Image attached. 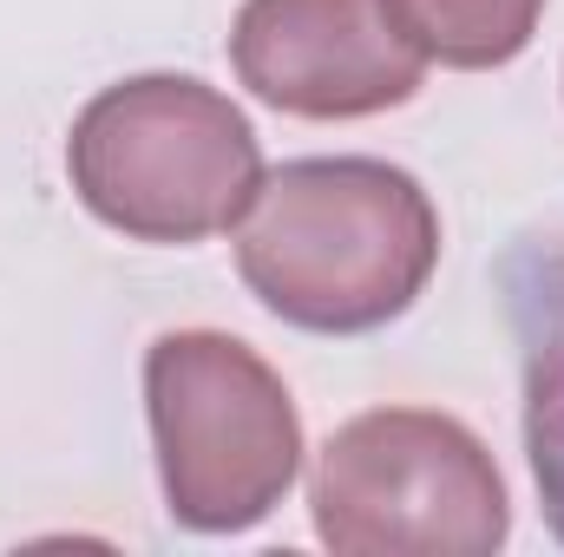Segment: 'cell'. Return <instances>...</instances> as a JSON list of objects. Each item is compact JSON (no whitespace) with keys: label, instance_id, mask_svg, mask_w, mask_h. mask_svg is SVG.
I'll return each mask as SVG.
<instances>
[{"label":"cell","instance_id":"1","mask_svg":"<svg viewBox=\"0 0 564 557\" xmlns=\"http://www.w3.org/2000/svg\"><path fill=\"white\" fill-rule=\"evenodd\" d=\"M440 263V210L401 164L295 157L237 223L250 295L308 335H368L414 308Z\"/></svg>","mask_w":564,"mask_h":557},{"label":"cell","instance_id":"2","mask_svg":"<svg viewBox=\"0 0 564 557\" xmlns=\"http://www.w3.org/2000/svg\"><path fill=\"white\" fill-rule=\"evenodd\" d=\"M66 171L106 230L139 243H204L243 223L263 184V151L217 86L144 73L106 86L73 119Z\"/></svg>","mask_w":564,"mask_h":557},{"label":"cell","instance_id":"3","mask_svg":"<svg viewBox=\"0 0 564 557\" xmlns=\"http://www.w3.org/2000/svg\"><path fill=\"white\" fill-rule=\"evenodd\" d=\"M144 407L164 505L184 532H250L302 472V419L282 374L237 335L177 328L144 354Z\"/></svg>","mask_w":564,"mask_h":557},{"label":"cell","instance_id":"4","mask_svg":"<svg viewBox=\"0 0 564 557\" xmlns=\"http://www.w3.org/2000/svg\"><path fill=\"white\" fill-rule=\"evenodd\" d=\"M308 512L335 557H492L512 532L506 479L479 433L426 407H375L335 426Z\"/></svg>","mask_w":564,"mask_h":557},{"label":"cell","instance_id":"5","mask_svg":"<svg viewBox=\"0 0 564 557\" xmlns=\"http://www.w3.org/2000/svg\"><path fill=\"white\" fill-rule=\"evenodd\" d=\"M230 59L237 79L289 119H375L408 106L426 73L388 0H243Z\"/></svg>","mask_w":564,"mask_h":557},{"label":"cell","instance_id":"6","mask_svg":"<svg viewBox=\"0 0 564 557\" xmlns=\"http://www.w3.org/2000/svg\"><path fill=\"white\" fill-rule=\"evenodd\" d=\"M499 288H506V321L525 381L532 485L552 538L564 545V223L525 230L499 263Z\"/></svg>","mask_w":564,"mask_h":557},{"label":"cell","instance_id":"7","mask_svg":"<svg viewBox=\"0 0 564 557\" xmlns=\"http://www.w3.org/2000/svg\"><path fill=\"white\" fill-rule=\"evenodd\" d=\"M388 13L421 59H440L453 73H486L532 46L545 0H388Z\"/></svg>","mask_w":564,"mask_h":557}]
</instances>
